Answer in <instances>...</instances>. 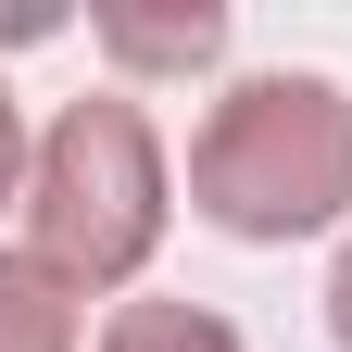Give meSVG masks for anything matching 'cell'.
Returning <instances> with one entry per match:
<instances>
[{"mask_svg":"<svg viewBox=\"0 0 352 352\" xmlns=\"http://www.w3.org/2000/svg\"><path fill=\"white\" fill-rule=\"evenodd\" d=\"M101 51L139 63V76H201L227 51V13H214V0H189V13H101Z\"/></svg>","mask_w":352,"mask_h":352,"instance_id":"3957f363","label":"cell"},{"mask_svg":"<svg viewBox=\"0 0 352 352\" xmlns=\"http://www.w3.org/2000/svg\"><path fill=\"white\" fill-rule=\"evenodd\" d=\"M164 139L126 88H88V101L51 113L38 139V176H25V252L51 264L63 289H126L139 264L164 252Z\"/></svg>","mask_w":352,"mask_h":352,"instance_id":"7a4b0ae2","label":"cell"},{"mask_svg":"<svg viewBox=\"0 0 352 352\" xmlns=\"http://www.w3.org/2000/svg\"><path fill=\"white\" fill-rule=\"evenodd\" d=\"M0 352H76V289L38 252H0Z\"/></svg>","mask_w":352,"mask_h":352,"instance_id":"277c9868","label":"cell"},{"mask_svg":"<svg viewBox=\"0 0 352 352\" xmlns=\"http://www.w3.org/2000/svg\"><path fill=\"white\" fill-rule=\"evenodd\" d=\"M25 176H38V151H25V113H13V88H0V201H25Z\"/></svg>","mask_w":352,"mask_h":352,"instance_id":"8992f818","label":"cell"},{"mask_svg":"<svg viewBox=\"0 0 352 352\" xmlns=\"http://www.w3.org/2000/svg\"><path fill=\"white\" fill-rule=\"evenodd\" d=\"M101 352H239V327L214 315V302H113Z\"/></svg>","mask_w":352,"mask_h":352,"instance_id":"5b68a950","label":"cell"},{"mask_svg":"<svg viewBox=\"0 0 352 352\" xmlns=\"http://www.w3.org/2000/svg\"><path fill=\"white\" fill-rule=\"evenodd\" d=\"M327 327H340V352H352V239H340V264H327Z\"/></svg>","mask_w":352,"mask_h":352,"instance_id":"52a82bcc","label":"cell"},{"mask_svg":"<svg viewBox=\"0 0 352 352\" xmlns=\"http://www.w3.org/2000/svg\"><path fill=\"white\" fill-rule=\"evenodd\" d=\"M189 214L227 239H315L352 214V88L340 76H239L189 139Z\"/></svg>","mask_w":352,"mask_h":352,"instance_id":"6da1fadb","label":"cell"}]
</instances>
